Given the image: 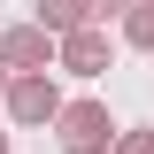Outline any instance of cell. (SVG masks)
<instances>
[{
	"label": "cell",
	"instance_id": "6da1fadb",
	"mask_svg": "<svg viewBox=\"0 0 154 154\" xmlns=\"http://www.w3.org/2000/svg\"><path fill=\"white\" fill-rule=\"evenodd\" d=\"M116 123L108 116V100H62V116H54V139H62V154H116Z\"/></svg>",
	"mask_w": 154,
	"mask_h": 154
},
{
	"label": "cell",
	"instance_id": "5b68a950",
	"mask_svg": "<svg viewBox=\"0 0 154 154\" xmlns=\"http://www.w3.org/2000/svg\"><path fill=\"white\" fill-rule=\"evenodd\" d=\"M31 8H38V31H46V38H69V31H85V23H100L93 16V0H31Z\"/></svg>",
	"mask_w": 154,
	"mask_h": 154
},
{
	"label": "cell",
	"instance_id": "30bf717a",
	"mask_svg": "<svg viewBox=\"0 0 154 154\" xmlns=\"http://www.w3.org/2000/svg\"><path fill=\"white\" fill-rule=\"evenodd\" d=\"M0 154H8V131H0Z\"/></svg>",
	"mask_w": 154,
	"mask_h": 154
},
{
	"label": "cell",
	"instance_id": "3957f363",
	"mask_svg": "<svg viewBox=\"0 0 154 154\" xmlns=\"http://www.w3.org/2000/svg\"><path fill=\"white\" fill-rule=\"evenodd\" d=\"M108 54H116L108 23H85V31L54 38V69H69V77H100V69H108Z\"/></svg>",
	"mask_w": 154,
	"mask_h": 154
},
{
	"label": "cell",
	"instance_id": "8992f818",
	"mask_svg": "<svg viewBox=\"0 0 154 154\" xmlns=\"http://www.w3.org/2000/svg\"><path fill=\"white\" fill-rule=\"evenodd\" d=\"M116 38H123L131 54H154V0H131V8L116 16Z\"/></svg>",
	"mask_w": 154,
	"mask_h": 154
},
{
	"label": "cell",
	"instance_id": "ba28073f",
	"mask_svg": "<svg viewBox=\"0 0 154 154\" xmlns=\"http://www.w3.org/2000/svg\"><path fill=\"white\" fill-rule=\"evenodd\" d=\"M123 8H131V0H93V16H123Z\"/></svg>",
	"mask_w": 154,
	"mask_h": 154
},
{
	"label": "cell",
	"instance_id": "277c9868",
	"mask_svg": "<svg viewBox=\"0 0 154 154\" xmlns=\"http://www.w3.org/2000/svg\"><path fill=\"white\" fill-rule=\"evenodd\" d=\"M8 116H16V123H54L62 116V85H54V69L46 77H8Z\"/></svg>",
	"mask_w": 154,
	"mask_h": 154
},
{
	"label": "cell",
	"instance_id": "7a4b0ae2",
	"mask_svg": "<svg viewBox=\"0 0 154 154\" xmlns=\"http://www.w3.org/2000/svg\"><path fill=\"white\" fill-rule=\"evenodd\" d=\"M0 62H8V77H46L54 69V38L38 23H8L0 31Z\"/></svg>",
	"mask_w": 154,
	"mask_h": 154
},
{
	"label": "cell",
	"instance_id": "52a82bcc",
	"mask_svg": "<svg viewBox=\"0 0 154 154\" xmlns=\"http://www.w3.org/2000/svg\"><path fill=\"white\" fill-rule=\"evenodd\" d=\"M116 154H154V131L139 123V131H116Z\"/></svg>",
	"mask_w": 154,
	"mask_h": 154
},
{
	"label": "cell",
	"instance_id": "9c48e42d",
	"mask_svg": "<svg viewBox=\"0 0 154 154\" xmlns=\"http://www.w3.org/2000/svg\"><path fill=\"white\" fill-rule=\"evenodd\" d=\"M0 93H8V62H0Z\"/></svg>",
	"mask_w": 154,
	"mask_h": 154
}]
</instances>
